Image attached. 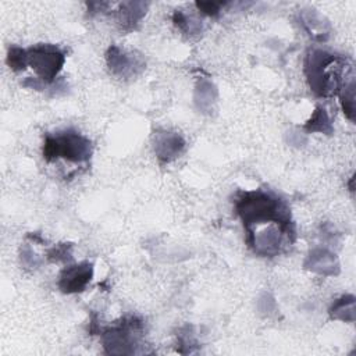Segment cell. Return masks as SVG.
<instances>
[{"instance_id": "obj_15", "label": "cell", "mask_w": 356, "mask_h": 356, "mask_svg": "<svg viewBox=\"0 0 356 356\" xmlns=\"http://www.w3.org/2000/svg\"><path fill=\"white\" fill-rule=\"evenodd\" d=\"M339 99H341L343 114L350 121H355V79L353 78L341 89Z\"/></svg>"}, {"instance_id": "obj_12", "label": "cell", "mask_w": 356, "mask_h": 356, "mask_svg": "<svg viewBox=\"0 0 356 356\" xmlns=\"http://www.w3.org/2000/svg\"><path fill=\"white\" fill-rule=\"evenodd\" d=\"M217 95L218 93L214 83L210 82L209 79L200 78L195 86V95H193V100L197 110L204 114H210L214 108Z\"/></svg>"}, {"instance_id": "obj_10", "label": "cell", "mask_w": 356, "mask_h": 356, "mask_svg": "<svg viewBox=\"0 0 356 356\" xmlns=\"http://www.w3.org/2000/svg\"><path fill=\"white\" fill-rule=\"evenodd\" d=\"M147 3L145 1H125L118 6L117 21L122 31H132L138 26L146 14Z\"/></svg>"}, {"instance_id": "obj_4", "label": "cell", "mask_w": 356, "mask_h": 356, "mask_svg": "<svg viewBox=\"0 0 356 356\" xmlns=\"http://www.w3.org/2000/svg\"><path fill=\"white\" fill-rule=\"evenodd\" d=\"M143 321L136 316H125L102 332L104 352L108 355H134L142 352Z\"/></svg>"}, {"instance_id": "obj_9", "label": "cell", "mask_w": 356, "mask_h": 356, "mask_svg": "<svg viewBox=\"0 0 356 356\" xmlns=\"http://www.w3.org/2000/svg\"><path fill=\"white\" fill-rule=\"evenodd\" d=\"M303 266L306 270L320 275H335L339 271L335 254L325 248H316L310 250Z\"/></svg>"}, {"instance_id": "obj_21", "label": "cell", "mask_w": 356, "mask_h": 356, "mask_svg": "<svg viewBox=\"0 0 356 356\" xmlns=\"http://www.w3.org/2000/svg\"><path fill=\"white\" fill-rule=\"evenodd\" d=\"M21 261L25 268H36L40 264L38 256L33 253V250L29 246H24L21 249Z\"/></svg>"}, {"instance_id": "obj_2", "label": "cell", "mask_w": 356, "mask_h": 356, "mask_svg": "<svg viewBox=\"0 0 356 356\" xmlns=\"http://www.w3.org/2000/svg\"><path fill=\"white\" fill-rule=\"evenodd\" d=\"M346 60L321 49H312L305 57V75L310 90L318 97L334 96L348 83L343 81Z\"/></svg>"}, {"instance_id": "obj_20", "label": "cell", "mask_w": 356, "mask_h": 356, "mask_svg": "<svg viewBox=\"0 0 356 356\" xmlns=\"http://www.w3.org/2000/svg\"><path fill=\"white\" fill-rule=\"evenodd\" d=\"M227 4L228 3H225V1H196L195 3L196 8L207 17H218L222 7Z\"/></svg>"}, {"instance_id": "obj_5", "label": "cell", "mask_w": 356, "mask_h": 356, "mask_svg": "<svg viewBox=\"0 0 356 356\" xmlns=\"http://www.w3.org/2000/svg\"><path fill=\"white\" fill-rule=\"evenodd\" d=\"M28 51V65L44 85L53 83L65 63V53L56 44H35Z\"/></svg>"}, {"instance_id": "obj_6", "label": "cell", "mask_w": 356, "mask_h": 356, "mask_svg": "<svg viewBox=\"0 0 356 356\" xmlns=\"http://www.w3.org/2000/svg\"><path fill=\"white\" fill-rule=\"evenodd\" d=\"M106 63L110 72L120 78H131L138 75L146 65L142 56L128 53L117 44H111L106 51Z\"/></svg>"}, {"instance_id": "obj_14", "label": "cell", "mask_w": 356, "mask_h": 356, "mask_svg": "<svg viewBox=\"0 0 356 356\" xmlns=\"http://www.w3.org/2000/svg\"><path fill=\"white\" fill-rule=\"evenodd\" d=\"M303 128L306 132H318V134H325V135H331L334 131L330 115L325 111V108L321 106H317L314 108L312 117L306 121Z\"/></svg>"}, {"instance_id": "obj_13", "label": "cell", "mask_w": 356, "mask_h": 356, "mask_svg": "<svg viewBox=\"0 0 356 356\" xmlns=\"http://www.w3.org/2000/svg\"><path fill=\"white\" fill-rule=\"evenodd\" d=\"M330 316L334 320L353 323L355 321V296L343 295L339 299H337L330 307Z\"/></svg>"}, {"instance_id": "obj_3", "label": "cell", "mask_w": 356, "mask_h": 356, "mask_svg": "<svg viewBox=\"0 0 356 356\" xmlns=\"http://www.w3.org/2000/svg\"><path fill=\"white\" fill-rule=\"evenodd\" d=\"M93 146L89 138L75 129H65L56 135H46L43 142V159L51 163L64 159L71 163H83L92 157Z\"/></svg>"}, {"instance_id": "obj_16", "label": "cell", "mask_w": 356, "mask_h": 356, "mask_svg": "<svg viewBox=\"0 0 356 356\" xmlns=\"http://www.w3.org/2000/svg\"><path fill=\"white\" fill-rule=\"evenodd\" d=\"M7 65L15 72L25 70L28 65L26 49H22L18 46H10L7 51Z\"/></svg>"}, {"instance_id": "obj_1", "label": "cell", "mask_w": 356, "mask_h": 356, "mask_svg": "<svg viewBox=\"0 0 356 356\" xmlns=\"http://www.w3.org/2000/svg\"><path fill=\"white\" fill-rule=\"evenodd\" d=\"M234 209L242 220L245 231L263 224H278L295 229L288 204L270 191L256 189L239 192L235 197Z\"/></svg>"}, {"instance_id": "obj_17", "label": "cell", "mask_w": 356, "mask_h": 356, "mask_svg": "<svg viewBox=\"0 0 356 356\" xmlns=\"http://www.w3.org/2000/svg\"><path fill=\"white\" fill-rule=\"evenodd\" d=\"M178 338V352L179 353H192L195 352V348L197 346V341L192 332V327L185 325L179 330V334L177 335Z\"/></svg>"}, {"instance_id": "obj_8", "label": "cell", "mask_w": 356, "mask_h": 356, "mask_svg": "<svg viewBox=\"0 0 356 356\" xmlns=\"http://www.w3.org/2000/svg\"><path fill=\"white\" fill-rule=\"evenodd\" d=\"M185 149L184 138L171 131L157 129L153 134V150L156 157L163 163H170L181 156Z\"/></svg>"}, {"instance_id": "obj_19", "label": "cell", "mask_w": 356, "mask_h": 356, "mask_svg": "<svg viewBox=\"0 0 356 356\" xmlns=\"http://www.w3.org/2000/svg\"><path fill=\"white\" fill-rule=\"evenodd\" d=\"M172 22L184 33H189L191 35V33H197L199 32V24L192 22L191 17H188L182 10H175L174 11Z\"/></svg>"}, {"instance_id": "obj_18", "label": "cell", "mask_w": 356, "mask_h": 356, "mask_svg": "<svg viewBox=\"0 0 356 356\" xmlns=\"http://www.w3.org/2000/svg\"><path fill=\"white\" fill-rule=\"evenodd\" d=\"M47 260L50 263H67L72 259V245L71 243H57L47 250Z\"/></svg>"}, {"instance_id": "obj_11", "label": "cell", "mask_w": 356, "mask_h": 356, "mask_svg": "<svg viewBox=\"0 0 356 356\" xmlns=\"http://www.w3.org/2000/svg\"><path fill=\"white\" fill-rule=\"evenodd\" d=\"M300 24L313 39L323 42L328 38V32H330L328 22L316 10L313 8L303 10L300 13Z\"/></svg>"}, {"instance_id": "obj_7", "label": "cell", "mask_w": 356, "mask_h": 356, "mask_svg": "<svg viewBox=\"0 0 356 356\" xmlns=\"http://www.w3.org/2000/svg\"><path fill=\"white\" fill-rule=\"evenodd\" d=\"M93 277V264L81 261L64 267L58 275L57 286L63 293H79L86 289Z\"/></svg>"}]
</instances>
